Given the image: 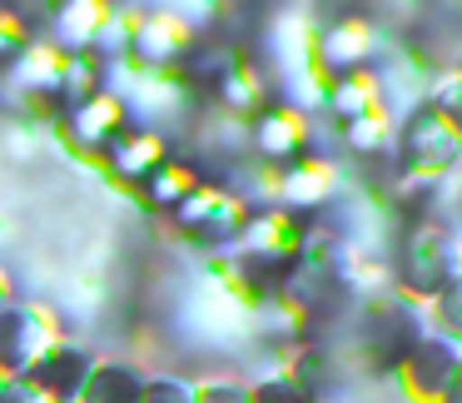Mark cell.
<instances>
[{"label": "cell", "mask_w": 462, "mask_h": 403, "mask_svg": "<svg viewBox=\"0 0 462 403\" xmlns=\"http://www.w3.org/2000/svg\"><path fill=\"white\" fill-rule=\"evenodd\" d=\"M60 314L41 299H11L0 309V373L5 379H21L35 359H41L51 343H60Z\"/></svg>", "instance_id": "277c9868"}, {"label": "cell", "mask_w": 462, "mask_h": 403, "mask_svg": "<svg viewBox=\"0 0 462 403\" xmlns=\"http://www.w3.org/2000/svg\"><path fill=\"white\" fill-rule=\"evenodd\" d=\"M323 403H333V398H323Z\"/></svg>", "instance_id": "83f0119b"}, {"label": "cell", "mask_w": 462, "mask_h": 403, "mask_svg": "<svg viewBox=\"0 0 462 403\" xmlns=\"http://www.w3.org/2000/svg\"><path fill=\"white\" fill-rule=\"evenodd\" d=\"M338 130H343V145H348L358 160H393V115L388 110L358 115V120L338 125Z\"/></svg>", "instance_id": "e0dca14e"}, {"label": "cell", "mask_w": 462, "mask_h": 403, "mask_svg": "<svg viewBox=\"0 0 462 403\" xmlns=\"http://www.w3.org/2000/svg\"><path fill=\"white\" fill-rule=\"evenodd\" d=\"M0 403H45V398L25 379H5V383H0Z\"/></svg>", "instance_id": "cb8c5ba5"}, {"label": "cell", "mask_w": 462, "mask_h": 403, "mask_svg": "<svg viewBox=\"0 0 462 403\" xmlns=\"http://www.w3.org/2000/svg\"><path fill=\"white\" fill-rule=\"evenodd\" d=\"M249 214H254V204L244 200L234 184L204 180L199 190L174 210V230H180L189 244H199V254H229L234 244H239Z\"/></svg>", "instance_id": "7a4b0ae2"}, {"label": "cell", "mask_w": 462, "mask_h": 403, "mask_svg": "<svg viewBox=\"0 0 462 403\" xmlns=\"http://www.w3.org/2000/svg\"><path fill=\"white\" fill-rule=\"evenodd\" d=\"M0 383H5V373H0Z\"/></svg>", "instance_id": "4316f807"}, {"label": "cell", "mask_w": 462, "mask_h": 403, "mask_svg": "<svg viewBox=\"0 0 462 403\" xmlns=\"http://www.w3.org/2000/svg\"><path fill=\"white\" fill-rule=\"evenodd\" d=\"M438 403H462V359H457V369H452V379H448V389H442Z\"/></svg>", "instance_id": "d4e9b609"}, {"label": "cell", "mask_w": 462, "mask_h": 403, "mask_svg": "<svg viewBox=\"0 0 462 403\" xmlns=\"http://www.w3.org/2000/svg\"><path fill=\"white\" fill-rule=\"evenodd\" d=\"M209 90H214V100H219V115L249 120V115H259L263 105H269V75H263L249 55H239V61L224 65Z\"/></svg>", "instance_id": "8fae6325"}, {"label": "cell", "mask_w": 462, "mask_h": 403, "mask_svg": "<svg viewBox=\"0 0 462 403\" xmlns=\"http://www.w3.org/2000/svg\"><path fill=\"white\" fill-rule=\"evenodd\" d=\"M170 155L174 150H170V140H164L160 130H130L120 145H110V170L120 174V180H130V184H144Z\"/></svg>", "instance_id": "4fadbf2b"}, {"label": "cell", "mask_w": 462, "mask_h": 403, "mask_svg": "<svg viewBox=\"0 0 462 403\" xmlns=\"http://www.w3.org/2000/svg\"><path fill=\"white\" fill-rule=\"evenodd\" d=\"M378 51H383V31L363 11H343L333 21H319V70L328 80L353 70H373Z\"/></svg>", "instance_id": "5b68a950"}, {"label": "cell", "mask_w": 462, "mask_h": 403, "mask_svg": "<svg viewBox=\"0 0 462 403\" xmlns=\"http://www.w3.org/2000/svg\"><path fill=\"white\" fill-rule=\"evenodd\" d=\"M90 369H95V353L85 349L80 339L65 333V339L51 343V349H45L41 359L21 373V379L31 383L45 403H75V398H80V389H85V379H90Z\"/></svg>", "instance_id": "ba28073f"}, {"label": "cell", "mask_w": 462, "mask_h": 403, "mask_svg": "<svg viewBox=\"0 0 462 403\" xmlns=\"http://www.w3.org/2000/svg\"><path fill=\"white\" fill-rule=\"evenodd\" d=\"M328 110L338 125L358 120V115H373V110H388V100H383V75L378 65L373 70H353V75H338V80L328 85Z\"/></svg>", "instance_id": "5bb4252c"}, {"label": "cell", "mask_w": 462, "mask_h": 403, "mask_svg": "<svg viewBox=\"0 0 462 403\" xmlns=\"http://www.w3.org/2000/svg\"><path fill=\"white\" fill-rule=\"evenodd\" d=\"M194 403H249V383H244V379H229V373L194 379Z\"/></svg>", "instance_id": "44dd1931"}, {"label": "cell", "mask_w": 462, "mask_h": 403, "mask_svg": "<svg viewBox=\"0 0 462 403\" xmlns=\"http://www.w3.org/2000/svg\"><path fill=\"white\" fill-rule=\"evenodd\" d=\"M31 41H35V35H31V25H25L21 15H15V11H0V61L15 65L25 51H31Z\"/></svg>", "instance_id": "7402d4cb"}, {"label": "cell", "mask_w": 462, "mask_h": 403, "mask_svg": "<svg viewBox=\"0 0 462 403\" xmlns=\"http://www.w3.org/2000/svg\"><path fill=\"white\" fill-rule=\"evenodd\" d=\"M422 100L462 135V65H442V70L428 80V95H422Z\"/></svg>", "instance_id": "d6986e66"}, {"label": "cell", "mask_w": 462, "mask_h": 403, "mask_svg": "<svg viewBox=\"0 0 462 403\" xmlns=\"http://www.w3.org/2000/svg\"><path fill=\"white\" fill-rule=\"evenodd\" d=\"M338 184H343V174H338V164L328 160V155H319L313 150L309 160H299V164H289V170H279V210H289V214H299V210H319V204H328L333 194H338Z\"/></svg>", "instance_id": "30bf717a"}, {"label": "cell", "mask_w": 462, "mask_h": 403, "mask_svg": "<svg viewBox=\"0 0 462 403\" xmlns=\"http://www.w3.org/2000/svg\"><path fill=\"white\" fill-rule=\"evenodd\" d=\"M204 184V174H199V164H189L184 155H170V160L160 164V170L150 174V180L140 184V194H144V204L150 210H164V214H174L184 200H189L194 190Z\"/></svg>", "instance_id": "2e32d148"}, {"label": "cell", "mask_w": 462, "mask_h": 403, "mask_svg": "<svg viewBox=\"0 0 462 403\" xmlns=\"http://www.w3.org/2000/svg\"><path fill=\"white\" fill-rule=\"evenodd\" d=\"M393 160H398L402 174L442 180V174L462 170V135L422 100V105H412L398 120V130H393Z\"/></svg>", "instance_id": "3957f363"}, {"label": "cell", "mask_w": 462, "mask_h": 403, "mask_svg": "<svg viewBox=\"0 0 462 403\" xmlns=\"http://www.w3.org/2000/svg\"><path fill=\"white\" fill-rule=\"evenodd\" d=\"M249 145H254V160L259 164L289 170V164H299L313 155V115L293 110V105H283V100H269L249 125Z\"/></svg>", "instance_id": "8992f818"}, {"label": "cell", "mask_w": 462, "mask_h": 403, "mask_svg": "<svg viewBox=\"0 0 462 403\" xmlns=\"http://www.w3.org/2000/svg\"><path fill=\"white\" fill-rule=\"evenodd\" d=\"M144 383H150V373L134 359H95L75 403H144Z\"/></svg>", "instance_id": "7c38bea8"}, {"label": "cell", "mask_w": 462, "mask_h": 403, "mask_svg": "<svg viewBox=\"0 0 462 403\" xmlns=\"http://www.w3.org/2000/svg\"><path fill=\"white\" fill-rule=\"evenodd\" d=\"M130 105L120 100V95H110V90H100V95H90V100H80L75 110H65L60 115V130H65V140H75L80 150H105L110 155V145H120L125 135H130Z\"/></svg>", "instance_id": "9c48e42d"}, {"label": "cell", "mask_w": 462, "mask_h": 403, "mask_svg": "<svg viewBox=\"0 0 462 403\" xmlns=\"http://www.w3.org/2000/svg\"><path fill=\"white\" fill-rule=\"evenodd\" d=\"M393 294L418 309L432 314V304L448 294L457 279V249H452V230L442 220H408L398 230V249H393Z\"/></svg>", "instance_id": "6da1fadb"}, {"label": "cell", "mask_w": 462, "mask_h": 403, "mask_svg": "<svg viewBox=\"0 0 462 403\" xmlns=\"http://www.w3.org/2000/svg\"><path fill=\"white\" fill-rule=\"evenodd\" d=\"M249 403H323L319 393H309L303 383H293L289 373H283V349L273 353L269 363L259 369V379L249 383Z\"/></svg>", "instance_id": "ac0fdd59"}, {"label": "cell", "mask_w": 462, "mask_h": 403, "mask_svg": "<svg viewBox=\"0 0 462 403\" xmlns=\"http://www.w3.org/2000/svg\"><path fill=\"white\" fill-rule=\"evenodd\" d=\"M55 41H60L65 55H80V51H95L105 21H110V5L100 0H70V5H55Z\"/></svg>", "instance_id": "9a60e30c"}, {"label": "cell", "mask_w": 462, "mask_h": 403, "mask_svg": "<svg viewBox=\"0 0 462 403\" xmlns=\"http://www.w3.org/2000/svg\"><path fill=\"white\" fill-rule=\"evenodd\" d=\"M457 359H462V339H452V333H442V329H428L398 369L402 398L408 403H438L442 389H448V379H452V369H457Z\"/></svg>", "instance_id": "52a82bcc"}, {"label": "cell", "mask_w": 462, "mask_h": 403, "mask_svg": "<svg viewBox=\"0 0 462 403\" xmlns=\"http://www.w3.org/2000/svg\"><path fill=\"white\" fill-rule=\"evenodd\" d=\"M15 299V284H11V274H5V264H0V309Z\"/></svg>", "instance_id": "484cf974"}, {"label": "cell", "mask_w": 462, "mask_h": 403, "mask_svg": "<svg viewBox=\"0 0 462 403\" xmlns=\"http://www.w3.org/2000/svg\"><path fill=\"white\" fill-rule=\"evenodd\" d=\"M144 403H194V379L189 373L154 369L150 383H144Z\"/></svg>", "instance_id": "ffe728a7"}, {"label": "cell", "mask_w": 462, "mask_h": 403, "mask_svg": "<svg viewBox=\"0 0 462 403\" xmlns=\"http://www.w3.org/2000/svg\"><path fill=\"white\" fill-rule=\"evenodd\" d=\"M432 329H442V333H452V339H462V269H457V279L448 284V294L432 304Z\"/></svg>", "instance_id": "603a6c76"}]
</instances>
